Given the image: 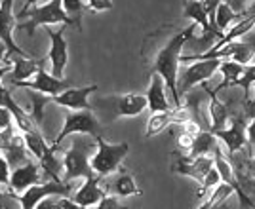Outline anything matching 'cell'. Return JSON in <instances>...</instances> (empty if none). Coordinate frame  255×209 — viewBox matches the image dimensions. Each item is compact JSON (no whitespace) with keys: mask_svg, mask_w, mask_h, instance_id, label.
Returning <instances> with one entry per match:
<instances>
[{"mask_svg":"<svg viewBox=\"0 0 255 209\" xmlns=\"http://www.w3.org/2000/svg\"><path fill=\"white\" fill-rule=\"evenodd\" d=\"M196 25H189L187 29L179 31L177 34L170 36L164 46H160L158 50L152 55V63H150V74H158L164 80L166 88L170 90L173 95V104L179 106L181 97L177 92V74H179V65H181V50L187 44V40L194 34Z\"/></svg>","mask_w":255,"mask_h":209,"instance_id":"cell-1","label":"cell"},{"mask_svg":"<svg viewBox=\"0 0 255 209\" xmlns=\"http://www.w3.org/2000/svg\"><path fill=\"white\" fill-rule=\"evenodd\" d=\"M17 25L15 31L27 32L29 36L34 34L36 27H50V25H71L69 17L65 15L61 0H48L42 6H36L29 10L27 13H19L15 15Z\"/></svg>","mask_w":255,"mask_h":209,"instance_id":"cell-2","label":"cell"},{"mask_svg":"<svg viewBox=\"0 0 255 209\" xmlns=\"http://www.w3.org/2000/svg\"><path fill=\"white\" fill-rule=\"evenodd\" d=\"M96 143L97 150L96 154L90 158V166L96 175L105 179L117 173L122 167V162L129 152V145L128 143H107L101 135L96 137Z\"/></svg>","mask_w":255,"mask_h":209,"instance_id":"cell-3","label":"cell"},{"mask_svg":"<svg viewBox=\"0 0 255 209\" xmlns=\"http://www.w3.org/2000/svg\"><path fill=\"white\" fill-rule=\"evenodd\" d=\"M92 135L94 139L101 135V124L97 120V116L94 110H71L65 116V124L61 127V131L57 133V137L53 139L52 146L53 152L59 150V145L63 143L69 135Z\"/></svg>","mask_w":255,"mask_h":209,"instance_id":"cell-4","label":"cell"},{"mask_svg":"<svg viewBox=\"0 0 255 209\" xmlns=\"http://www.w3.org/2000/svg\"><path fill=\"white\" fill-rule=\"evenodd\" d=\"M189 67L185 71H181L177 74V92L187 94L192 86L196 84H204L206 80H210L213 74L219 71L221 59H200V61L187 63Z\"/></svg>","mask_w":255,"mask_h":209,"instance_id":"cell-5","label":"cell"},{"mask_svg":"<svg viewBox=\"0 0 255 209\" xmlns=\"http://www.w3.org/2000/svg\"><path fill=\"white\" fill-rule=\"evenodd\" d=\"M94 169L90 166V156H88V145L76 141L63 156V179L61 181H73L80 177H94Z\"/></svg>","mask_w":255,"mask_h":209,"instance_id":"cell-6","label":"cell"},{"mask_svg":"<svg viewBox=\"0 0 255 209\" xmlns=\"http://www.w3.org/2000/svg\"><path fill=\"white\" fill-rule=\"evenodd\" d=\"M229 124L231 125H227L221 131H215L212 135L215 137L217 141H221V143L229 148V154L234 156L236 152L244 150L246 145H248V141H246V125H248V120H246L244 112L240 110V112H236V114H231Z\"/></svg>","mask_w":255,"mask_h":209,"instance_id":"cell-7","label":"cell"},{"mask_svg":"<svg viewBox=\"0 0 255 209\" xmlns=\"http://www.w3.org/2000/svg\"><path fill=\"white\" fill-rule=\"evenodd\" d=\"M101 101V106L109 108V112L115 114V118H133L147 108V99L141 94H122Z\"/></svg>","mask_w":255,"mask_h":209,"instance_id":"cell-8","label":"cell"},{"mask_svg":"<svg viewBox=\"0 0 255 209\" xmlns=\"http://www.w3.org/2000/svg\"><path fill=\"white\" fill-rule=\"evenodd\" d=\"M173 158V166H171V171L175 173H181L185 177H192L198 185L202 183V179L206 177V173L213 167V158L212 156H198V158H191L187 154H181L179 150L171 154Z\"/></svg>","mask_w":255,"mask_h":209,"instance_id":"cell-9","label":"cell"},{"mask_svg":"<svg viewBox=\"0 0 255 209\" xmlns=\"http://www.w3.org/2000/svg\"><path fill=\"white\" fill-rule=\"evenodd\" d=\"M213 167L217 169V173H219V177H221V183H227L229 187L233 188V192L236 194V198H238V204H240V208L242 209H255V200L244 192V188L238 185V181H236V175H234V167L231 166V162L223 156V152H221V148L213 154Z\"/></svg>","mask_w":255,"mask_h":209,"instance_id":"cell-10","label":"cell"},{"mask_svg":"<svg viewBox=\"0 0 255 209\" xmlns=\"http://www.w3.org/2000/svg\"><path fill=\"white\" fill-rule=\"evenodd\" d=\"M48 36H50V63H52V76L63 80L65 67L69 61V48H67V40H65V31H67V25H61L59 31H52L50 27H44Z\"/></svg>","mask_w":255,"mask_h":209,"instance_id":"cell-11","label":"cell"},{"mask_svg":"<svg viewBox=\"0 0 255 209\" xmlns=\"http://www.w3.org/2000/svg\"><path fill=\"white\" fill-rule=\"evenodd\" d=\"M97 90H99L97 84L67 88L59 95L52 97V103L65 106V108H71V110H94V106L90 103V95L96 94Z\"/></svg>","mask_w":255,"mask_h":209,"instance_id":"cell-12","label":"cell"},{"mask_svg":"<svg viewBox=\"0 0 255 209\" xmlns=\"http://www.w3.org/2000/svg\"><path fill=\"white\" fill-rule=\"evenodd\" d=\"M15 25H17V19L13 15V0H0V42L6 46L8 55L29 57L13 40Z\"/></svg>","mask_w":255,"mask_h":209,"instance_id":"cell-13","label":"cell"},{"mask_svg":"<svg viewBox=\"0 0 255 209\" xmlns=\"http://www.w3.org/2000/svg\"><path fill=\"white\" fill-rule=\"evenodd\" d=\"M13 88L34 90V92L48 95V97H55V95H59L61 92H65V90L69 88V82H67V80H59V78H55V76H52L50 73H46L42 67H40L32 78H29L27 82L15 84Z\"/></svg>","mask_w":255,"mask_h":209,"instance_id":"cell-14","label":"cell"},{"mask_svg":"<svg viewBox=\"0 0 255 209\" xmlns=\"http://www.w3.org/2000/svg\"><path fill=\"white\" fill-rule=\"evenodd\" d=\"M40 181H42V169H40L38 164H34V162L29 160L27 164L11 169L8 187H10L15 194H21L27 188L34 187V185H40Z\"/></svg>","mask_w":255,"mask_h":209,"instance_id":"cell-15","label":"cell"},{"mask_svg":"<svg viewBox=\"0 0 255 209\" xmlns=\"http://www.w3.org/2000/svg\"><path fill=\"white\" fill-rule=\"evenodd\" d=\"M101 181H103V177H99V175L84 179L82 187L71 194V200L75 202L76 206H80V208H84V209H90V208H94V206H97V204L101 202V198L107 194L105 188L101 187Z\"/></svg>","mask_w":255,"mask_h":209,"instance_id":"cell-16","label":"cell"},{"mask_svg":"<svg viewBox=\"0 0 255 209\" xmlns=\"http://www.w3.org/2000/svg\"><path fill=\"white\" fill-rule=\"evenodd\" d=\"M105 192H113V196H117V198H129V196H139L141 188L137 187L133 175L126 167H120L115 173V177L107 181Z\"/></svg>","mask_w":255,"mask_h":209,"instance_id":"cell-17","label":"cell"},{"mask_svg":"<svg viewBox=\"0 0 255 209\" xmlns=\"http://www.w3.org/2000/svg\"><path fill=\"white\" fill-rule=\"evenodd\" d=\"M202 90L210 95V127L208 131L210 133H215V131H221L229 125V120H231V110L229 106L217 97V94L213 92L212 88H208V84H202Z\"/></svg>","mask_w":255,"mask_h":209,"instance_id":"cell-18","label":"cell"},{"mask_svg":"<svg viewBox=\"0 0 255 209\" xmlns=\"http://www.w3.org/2000/svg\"><path fill=\"white\" fill-rule=\"evenodd\" d=\"M145 99H147V108L150 110V114L166 112L171 108L168 95H166V84L158 74H150V84L145 94Z\"/></svg>","mask_w":255,"mask_h":209,"instance_id":"cell-19","label":"cell"},{"mask_svg":"<svg viewBox=\"0 0 255 209\" xmlns=\"http://www.w3.org/2000/svg\"><path fill=\"white\" fill-rule=\"evenodd\" d=\"M42 67V61H36L31 57H19V55H13V61H11V71L8 73V90H11L15 84L27 82L29 78H32L36 71Z\"/></svg>","mask_w":255,"mask_h":209,"instance_id":"cell-20","label":"cell"},{"mask_svg":"<svg viewBox=\"0 0 255 209\" xmlns=\"http://www.w3.org/2000/svg\"><path fill=\"white\" fill-rule=\"evenodd\" d=\"M183 122H185V118H183V112H181L179 106H171L170 110H166V112L150 114L149 122H147V129H145V139L158 135L160 131H164L168 125H177L183 124Z\"/></svg>","mask_w":255,"mask_h":209,"instance_id":"cell-21","label":"cell"},{"mask_svg":"<svg viewBox=\"0 0 255 209\" xmlns=\"http://www.w3.org/2000/svg\"><path fill=\"white\" fill-rule=\"evenodd\" d=\"M183 17L185 19H191L194 25H200L204 29L206 36H213V38H221L215 29L210 25V19L206 15V11L202 8V2L200 0H183Z\"/></svg>","mask_w":255,"mask_h":209,"instance_id":"cell-22","label":"cell"},{"mask_svg":"<svg viewBox=\"0 0 255 209\" xmlns=\"http://www.w3.org/2000/svg\"><path fill=\"white\" fill-rule=\"evenodd\" d=\"M217 150H219V141H217V139H215L208 129H204V131H198V133L194 135L191 150H189V154H187V156H191V158L213 156Z\"/></svg>","mask_w":255,"mask_h":209,"instance_id":"cell-23","label":"cell"},{"mask_svg":"<svg viewBox=\"0 0 255 209\" xmlns=\"http://www.w3.org/2000/svg\"><path fill=\"white\" fill-rule=\"evenodd\" d=\"M21 137H23V143H25L27 152H29L31 156L36 158L38 162H40L48 152H52V146L46 143V139H44L40 129H32V131L21 133Z\"/></svg>","mask_w":255,"mask_h":209,"instance_id":"cell-24","label":"cell"},{"mask_svg":"<svg viewBox=\"0 0 255 209\" xmlns=\"http://www.w3.org/2000/svg\"><path fill=\"white\" fill-rule=\"evenodd\" d=\"M219 73L223 76V80H221V84L213 90L215 94H219L221 90H227V88H231V86H236L238 80H240V76H242V73H244V65L234 63V61H231V59H221Z\"/></svg>","mask_w":255,"mask_h":209,"instance_id":"cell-25","label":"cell"},{"mask_svg":"<svg viewBox=\"0 0 255 209\" xmlns=\"http://www.w3.org/2000/svg\"><path fill=\"white\" fill-rule=\"evenodd\" d=\"M25 94L29 97V101H31V118L32 122L36 124V127H40L42 129V124H44V110H46V106L52 103V97H48V95L44 94H38V92H34V90H25Z\"/></svg>","mask_w":255,"mask_h":209,"instance_id":"cell-26","label":"cell"},{"mask_svg":"<svg viewBox=\"0 0 255 209\" xmlns=\"http://www.w3.org/2000/svg\"><path fill=\"white\" fill-rule=\"evenodd\" d=\"M234 21H240V17L234 13L233 8H231V6L223 0V2L219 4L217 11H215V23H213L215 31L223 36L225 32H227V29L231 27V23H234Z\"/></svg>","mask_w":255,"mask_h":209,"instance_id":"cell-27","label":"cell"},{"mask_svg":"<svg viewBox=\"0 0 255 209\" xmlns=\"http://www.w3.org/2000/svg\"><path fill=\"white\" fill-rule=\"evenodd\" d=\"M61 6L71 25H75L78 31H82V13H84L82 0H61Z\"/></svg>","mask_w":255,"mask_h":209,"instance_id":"cell-28","label":"cell"},{"mask_svg":"<svg viewBox=\"0 0 255 209\" xmlns=\"http://www.w3.org/2000/svg\"><path fill=\"white\" fill-rule=\"evenodd\" d=\"M0 209H21L19 194H15L8 185H0Z\"/></svg>","mask_w":255,"mask_h":209,"instance_id":"cell-29","label":"cell"},{"mask_svg":"<svg viewBox=\"0 0 255 209\" xmlns=\"http://www.w3.org/2000/svg\"><path fill=\"white\" fill-rule=\"evenodd\" d=\"M219 183H221V177H219L217 169L212 167V169L206 173V177L202 179V183H200V188H198V198L206 200L208 198V194H210V190H213Z\"/></svg>","mask_w":255,"mask_h":209,"instance_id":"cell-30","label":"cell"},{"mask_svg":"<svg viewBox=\"0 0 255 209\" xmlns=\"http://www.w3.org/2000/svg\"><path fill=\"white\" fill-rule=\"evenodd\" d=\"M254 84H255V63H254V65H248V67H244V73H242V76H240V80H238V84H236V86H240V88L246 92V95H248L250 86H254Z\"/></svg>","mask_w":255,"mask_h":209,"instance_id":"cell-31","label":"cell"},{"mask_svg":"<svg viewBox=\"0 0 255 209\" xmlns=\"http://www.w3.org/2000/svg\"><path fill=\"white\" fill-rule=\"evenodd\" d=\"M63 202H65V196H55L53 194V196L40 200L34 209H63Z\"/></svg>","mask_w":255,"mask_h":209,"instance_id":"cell-32","label":"cell"},{"mask_svg":"<svg viewBox=\"0 0 255 209\" xmlns=\"http://www.w3.org/2000/svg\"><path fill=\"white\" fill-rule=\"evenodd\" d=\"M96 209H126L122 204H120V200L117 196H113V194H105L101 202L96 206Z\"/></svg>","mask_w":255,"mask_h":209,"instance_id":"cell-33","label":"cell"},{"mask_svg":"<svg viewBox=\"0 0 255 209\" xmlns=\"http://www.w3.org/2000/svg\"><path fill=\"white\" fill-rule=\"evenodd\" d=\"M86 4L92 11H109L115 8L113 0H86Z\"/></svg>","mask_w":255,"mask_h":209,"instance_id":"cell-34","label":"cell"},{"mask_svg":"<svg viewBox=\"0 0 255 209\" xmlns=\"http://www.w3.org/2000/svg\"><path fill=\"white\" fill-rule=\"evenodd\" d=\"M11 127H13V120H11L10 110L0 104V131H8Z\"/></svg>","mask_w":255,"mask_h":209,"instance_id":"cell-35","label":"cell"},{"mask_svg":"<svg viewBox=\"0 0 255 209\" xmlns=\"http://www.w3.org/2000/svg\"><path fill=\"white\" fill-rule=\"evenodd\" d=\"M10 164L4 158V154H0V185H8L10 183Z\"/></svg>","mask_w":255,"mask_h":209,"instance_id":"cell-36","label":"cell"},{"mask_svg":"<svg viewBox=\"0 0 255 209\" xmlns=\"http://www.w3.org/2000/svg\"><path fill=\"white\" fill-rule=\"evenodd\" d=\"M242 112H244L246 120H255V101H250V99H244V104H242Z\"/></svg>","mask_w":255,"mask_h":209,"instance_id":"cell-37","label":"cell"},{"mask_svg":"<svg viewBox=\"0 0 255 209\" xmlns=\"http://www.w3.org/2000/svg\"><path fill=\"white\" fill-rule=\"evenodd\" d=\"M246 141H248L250 148L255 146V120H250L246 125Z\"/></svg>","mask_w":255,"mask_h":209,"instance_id":"cell-38","label":"cell"},{"mask_svg":"<svg viewBox=\"0 0 255 209\" xmlns=\"http://www.w3.org/2000/svg\"><path fill=\"white\" fill-rule=\"evenodd\" d=\"M198 209H229V206H227V202L225 204H213L212 200H204V204L200 206Z\"/></svg>","mask_w":255,"mask_h":209,"instance_id":"cell-39","label":"cell"},{"mask_svg":"<svg viewBox=\"0 0 255 209\" xmlns=\"http://www.w3.org/2000/svg\"><path fill=\"white\" fill-rule=\"evenodd\" d=\"M10 71H11V63H6V65H2V67H0V88H2V80H4V76H8Z\"/></svg>","mask_w":255,"mask_h":209,"instance_id":"cell-40","label":"cell"},{"mask_svg":"<svg viewBox=\"0 0 255 209\" xmlns=\"http://www.w3.org/2000/svg\"><path fill=\"white\" fill-rule=\"evenodd\" d=\"M36 4H38V0H27L25 4H23V10L19 11V13H27L29 10H32V8H36ZM17 13V15H19Z\"/></svg>","mask_w":255,"mask_h":209,"instance_id":"cell-41","label":"cell"},{"mask_svg":"<svg viewBox=\"0 0 255 209\" xmlns=\"http://www.w3.org/2000/svg\"><path fill=\"white\" fill-rule=\"evenodd\" d=\"M252 15H255V0L246 8V13H244V17H252Z\"/></svg>","mask_w":255,"mask_h":209,"instance_id":"cell-42","label":"cell"},{"mask_svg":"<svg viewBox=\"0 0 255 209\" xmlns=\"http://www.w3.org/2000/svg\"><path fill=\"white\" fill-rule=\"evenodd\" d=\"M8 59V50H6V46L0 42V61H6Z\"/></svg>","mask_w":255,"mask_h":209,"instance_id":"cell-43","label":"cell"},{"mask_svg":"<svg viewBox=\"0 0 255 209\" xmlns=\"http://www.w3.org/2000/svg\"><path fill=\"white\" fill-rule=\"evenodd\" d=\"M252 171L255 173V158H252Z\"/></svg>","mask_w":255,"mask_h":209,"instance_id":"cell-44","label":"cell"},{"mask_svg":"<svg viewBox=\"0 0 255 209\" xmlns=\"http://www.w3.org/2000/svg\"><path fill=\"white\" fill-rule=\"evenodd\" d=\"M252 17H254V21H255V15H252Z\"/></svg>","mask_w":255,"mask_h":209,"instance_id":"cell-45","label":"cell"},{"mask_svg":"<svg viewBox=\"0 0 255 209\" xmlns=\"http://www.w3.org/2000/svg\"><path fill=\"white\" fill-rule=\"evenodd\" d=\"M254 88H255V84H254Z\"/></svg>","mask_w":255,"mask_h":209,"instance_id":"cell-46","label":"cell"}]
</instances>
